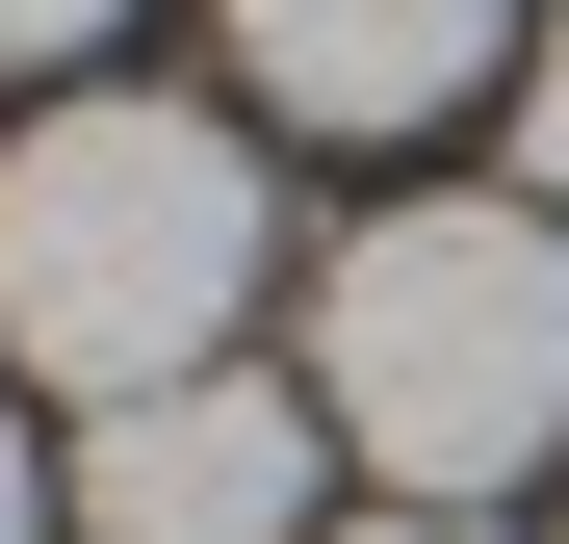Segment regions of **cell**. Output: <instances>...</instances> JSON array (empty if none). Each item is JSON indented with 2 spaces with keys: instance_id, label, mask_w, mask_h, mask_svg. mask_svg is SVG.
<instances>
[{
  "instance_id": "8",
  "label": "cell",
  "mask_w": 569,
  "mask_h": 544,
  "mask_svg": "<svg viewBox=\"0 0 569 544\" xmlns=\"http://www.w3.org/2000/svg\"><path fill=\"white\" fill-rule=\"evenodd\" d=\"M27 518H52V493H27V415H0V544H27Z\"/></svg>"
},
{
  "instance_id": "3",
  "label": "cell",
  "mask_w": 569,
  "mask_h": 544,
  "mask_svg": "<svg viewBox=\"0 0 569 544\" xmlns=\"http://www.w3.org/2000/svg\"><path fill=\"white\" fill-rule=\"evenodd\" d=\"M311 467H337V415L284 389V363H181V389L78 415V518L104 544H284Z\"/></svg>"
},
{
  "instance_id": "7",
  "label": "cell",
  "mask_w": 569,
  "mask_h": 544,
  "mask_svg": "<svg viewBox=\"0 0 569 544\" xmlns=\"http://www.w3.org/2000/svg\"><path fill=\"white\" fill-rule=\"evenodd\" d=\"M337 544H492V518H415V493H389V518H337Z\"/></svg>"
},
{
  "instance_id": "2",
  "label": "cell",
  "mask_w": 569,
  "mask_h": 544,
  "mask_svg": "<svg viewBox=\"0 0 569 544\" xmlns=\"http://www.w3.org/2000/svg\"><path fill=\"white\" fill-rule=\"evenodd\" d=\"M311 415L415 518H492L518 467H569V208H518V181L362 208L311 259Z\"/></svg>"
},
{
  "instance_id": "6",
  "label": "cell",
  "mask_w": 569,
  "mask_h": 544,
  "mask_svg": "<svg viewBox=\"0 0 569 544\" xmlns=\"http://www.w3.org/2000/svg\"><path fill=\"white\" fill-rule=\"evenodd\" d=\"M104 27H130V0H0V78H78Z\"/></svg>"
},
{
  "instance_id": "1",
  "label": "cell",
  "mask_w": 569,
  "mask_h": 544,
  "mask_svg": "<svg viewBox=\"0 0 569 544\" xmlns=\"http://www.w3.org/2000/svg\"><path fill=\"white\" fill-rule=\"evenodd\" d=\"M259 259H284L259 130H208V105L78 78V105L0 130V363H27V389H78V415H130V389H181V363H233Z\"/></svg>"
},
{
  "instance_id": "5",
  "label": "cell",
  "mask_w": 569,
  "mask_h": 544,
  "mask_svg": "<svg viewBox=\"0 0 569 544\" xmlns=\"http://www.w3.org/2000/svg\"><path fill=\"white\" fill-rule=\"evenodd\" d=\"M518 208H569V27L518 52Z\"/></svg>"
},
{
  "instance_id": "4",
  "label": "cell",
  "mask_w": 569,
  "mask_h": 544,
  "mask_svg": "<svg viewBox=\"0 0 569 544\" xmlns=\"http://www.w3.org/2000/svg\"><path fill=\"white\" fill-rule=\"evenodd\" d=\"M208 27H233V78L284 130H440V105H492L543 52L518 0H208Z\"/></svg>"
}]
</instances>
